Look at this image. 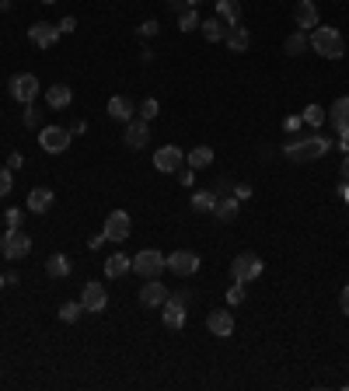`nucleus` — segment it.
Returning a JSON list of instances; mask_svg holds the SVG:
<instances>
[{"instance_id": "obj_42", "label": "nucleus", "mask_w": 349, "mask_h": 391, "mask_svg": "<svg viewBox=\"0 0 349 391\" xmlns=\"http://www.w3.org/2000/svg\"><path fill=\"white\" fill-rule=\"evenodd\" d=\"M56 28H60V32H74V28H77V18H63Z\"/></svg>"}, {"instance_id": "obj_1", "label": "nucleus", "mask_w": 349, "mask_h": 391, "mask_svg": "<svg viewBox=\"0 0 349 391\" xmlns=\"http://www.w3.org/2000/svg\"><path fill=\"white\" fill-rule=\"evenodd\" d=\"M328 147H332V140H325V136L314 133V136H294V140H287L283 154H287V161H294V165H311V161L325 158Z\"/></svg>"}, {"instance_id": "obj_29", "label": "nucleus", "mask_w": 349, "mask_h": 391, "mask_svg": "<svg viewBox=\"0 0 349 391\" xmlns=\"http://www.w3.org/2000/svg\"><path fill=\"white\" fill-rule=\"evenodd\" d=\"M214 203H217V196H214L210 189H199V192H192V199H189V206H192L196 214H210Z\"/></svg>"}, {"instance_id": "obj_36", "label": "nucleus", "mask_w": 349, "mask_h": 391, "mask_svg": "<svg viewBox=\"0 0 349 391\" xmlns=\"http://www.w3.org/2000/svg\"><path fill=\"white\" fill-rule=\"evenodd\" d=\"M11 189H14V175L11 168H0V196H11Z\"/></svg>"}, {"instance_id": "obj_45", "label": "nucleus", "mask_w": 349, "mask_h": 391, "mask_svg": "<svg viewBox=\"0 0 349 391\" xmlns=\"http://www.w3.org/2000/svg\"><path fill=\"white\" fill-rule=\"evenodd\" d=\"M21 161H25V158H21V154H18V150H14V154H11V161H7V165H11V168H21Z\"/></svg>"}, {"instance_id": "obj_4", "label": "nucleus", "mask_w": 349, "mask_h": 391, "mask_svg": "<svg viewBox=\"0 0 349 391\" xmlns=\"http://www.w3.org/2000/svg\"><path fill=\"white\" fill-rule=\"evenodd\" d=\"M262 272H265V265H262L259 255H252V252H241L238 259L231 262V276H234V283H255Z\"/></svg>"}, {"instance_id": "obj_22", "label": "nucleus", "mask_w": 349, "mask_h": 391, "mask_svg": "<svg viewBox=\"0 0 349 391\" xmlns=\"http://www.w3.org/2000/svg\"><path fill=\"white\" fill-rule=\"evenodd\" d=\"M70 269H74V262L67 259L63 252H56V255H49V259H45V272H49L52 280H67V276H70Z\"/></svg>"}, {"instance_id": "obj_16", "label": "nucleus", "mask_w": 349, "mask_h": 391, "mask_svg": "<svg viewBox=\"0 0 349 391\" xmlns=\"http://www.w3.org/2000/svg\"><path fill=\"white\" fill-rule=\"evenodd\" d=\"M28 39H32V45H39V49H49V45H56V39H60V28L49 25V21H35L28 28Z\"/></svg>"}, {"instance_id": "obj_20", "label": "nucleus", "mask_w": 349, "mask_h": 391, "mask_svg": "<svg viewBox=\"0 0 349 391\" xmlns=\"http://www.w3.org/2000/svg\"><path fill=\"white\" fill-rule=\"evenodd\" d=\"M161 318H165V329L178 332V329L185 325V307H182V301H178V297H168V301H165V314H161Z\"/></svg>"}, {"instance_id": "obj_35", "label": "nucleus", "mask_w": 349, "mask_h": 391, "mask_svg": "<svg viewBox=\"0 0 349 391\" xmlns=\"http://www.w3.org/2000/svg\"><path fill=\"white\" fill-rule=\"evenodd\" d=\"M157 109H161V105H157V98H143V105H140V119H147V123H150V119L157 116Z\"/></svg>"}, {"instance_id": "obj_10", "label": "nucleus", "mask_w": 349, "mask_h": 391, "mask_svg": "<svg viewBox=\"0 0 349 391\" xmlns=\"http://www.w3.org/2000/svg\"><path fill=\"white\" fill-rule=\"evenodd\" d=\"M325 119L332 123V130L339 133V136H349V94L336 98L332 109H325Z\"/></svg>"}, {"instance_id": "obj_18", "label": "nucleus", "mask_w": 349, "mask_h": 391, "mask_svg": "<svg viewBox=\"0 0 349 391\" xmlns=\"http://www.w3.org/2000/svg\"><path fill=\"white\" fill-rule=\"evenodd\" d=\"M238 210H241V199H238V196H220L210 214H214L217 224H231V220L238 217Z\"/></svg>"}, {"instance_id": "obj_49", "label": "nucleus", "mask_w": 349, "mask_h": 391, "mask_svg": "<svg viewBox=\"0 0 349 391\" xmlns=\"http://www.w3.org/2000/svg\"><path fill=\"white\" fill-rule=\"evenodd\" d=\"M43 4H52V0H43Z\"/></svg>"}, {"instance_id": "obj_44", "label": "nucleus", "mask_w": 349, "mask_h": 391, "mask_svg": "<svg viewBox=\"0 0 349 391\" xmlns=\"http://www.w3.org/2000/svg\"><path fill=\"white\" fill-rule=\"evenodd\" d=\"M339 307H343V314H349V287H343V294H339Z\"/></svg>"}, {"instance_id": "obj_40", "label": "nucleus", "mask_w": 349, "mask_h": 391, "mask_svg": "<svg viewBox=\"0 0 349 391\" xmlns=\"http://www.w3.org/2000/svg\"><path fill=\"white\" fill-rule=\"evenodd\" d=\"M4 224H7V227H18V224H21V210H7V214H4Z\"/></svg>"}, {"instance_id": "obj_8", "label": "nucleus", "mask_w": 349, "mask_h": 391, "mask_svg": "<svg viewBox=\"0 0 349 391\" xmlns=\"http://www.w3.org/2000/svg\"><path fill=\"white\" fill-rule=\"evenodd\" d=\"M39 143H43L45 154H63L70 147V130H63V126H43L39 130Z\"/></svg>"}, {"instance_id": "obj_28", "label": "nucleus", "mask_w": 349, "mask_h": 391, "mask_svg": "<svg viewBox=\"0 0 349 391\" xmlns=\"http://www.w3.org/2000/svg\"><path fill=\"white\" fill-rule=\"evenodd\" d=\"M199 28H203V39H206V43H223V35H227L231 25H223L220 18H206Z\"/></svg>"}, {"instance_id": "obj_26", "label": "nucleus", "mask_w": 349, "mask_h": 391, "mask_svg": "<svg viewBox=\"0 0 349 391\" xmlns=\"http://www.w3.org/2000/svg\"><path fill=\"white\" fill-rule=\"evenodd\" d=\"M130 269H133V259H126L123 252H116V255L105 259V276H109V280H119V276H126Z\"/></svg>"}, {"instance_id": "obj_5", "label": "nucleus", "mask_w": 349, "mask_h": 391, "mask_svg": "<svg viewBox=\"0 0 349 391\" xmlns=\"http://www.w3.org/2000/svg\"><path fill=\"white\" fill-rule=\"evenodd\" d=\"M165 269H168V262H165V255H161L157 248H143V252H136V259H133V272L143 276V280H157Z\"/></svg>"}, {"instance_id": "obj_19", "label": "nucleus", "mask_w": 349, "mask_h": 391, "mask_svg": "<svg viewBox=\"0 0 349 391\" xmlns=\"http://www.w3.org/2000/svg\"><path fill=\"white\" fill-rule=\"evenodd\" d=\"M52 189H45V185H39V189H32L28 192V199H25V206L32 210V214H45V210H52Z\"/></svg>"}, {"instance_id": "obj_41", "label": "nucleus", "mask_w": 349, "mask_h": 391, "mask_svg": "<svg viewBox=\"0 0 349 391\" xmlns=\"http://www.w3.org/2000/svg\"><path fill=\"white\" fill-rule=\"evenodd\" d=\"M301 126H304V119H297V116L283 123V130H287V133H297V130H301Z\"/></svg>"}, {"instance_id": "obj_48", "label": "nucleus", "mask_w": 349, "mask_h": 391, "mask_svg": "<svg viewBox=\"0 0 349 391\" xmlns=\"http://www.w3.org/2000/svg\"><path fill=\"white\" fill-rule=\"evenodd\" d=\"M4 283H7V276H0V290H4Z\"/></svg>"}, {"instance_id": "obj_27", "label": "nucleus", "mask_w": 349, "mask_h": 391, "mask_svg": "<svg viewBox=\"0 0 349 391\" xmlns=\"http://www.w3.org/2000/svg\"><path fill=\"white\" fill-rule=\"evenodd\" d=\"M217 18L223 25H238L241 21V4L238 0H217Z\"/></svg>"}, {"instance_id": "obj_43", "label": "nucleus", "mask_w": 349, "mask_h": 391, "mask_svg": "<svg viewBox=\"0 0 349 391\" xmlns=\"http://www.w3.org/2000/svg\"><path fill=\"white\" fill-rule=\"evenodd\" d=\"M140 35H157V21H143L140 25Z\"/></svg>"}, {"instance_id": "obj_32", "label": "nucleus", "mask_w": 349, "mask_h": 391, "mask_svg": "<svg viewBox=\"0 0 349 391\" xmlns=\"http://www.w3.org/2000/svg\"><path fill=\"white\" fill-rule=\"evenodd\" d=\"M301 119H304L307 126H314V130H318V126L325 123V109H321V105H307V109H304V116H301Z\"/></svg>"}, {"instance_id": "obj_12", "label": "nucleus", "mask_w": 349, "mask_h": 391, "mask_svg": "<svg viewBox=\"0 0 349 391\" xmlns=\"http://www.w3.org/2000/svg\"><path fill=\"white\" fill-rule=\"evenodd\" d=\"M165 262H168V269H172L174 276H196V272H199V255H196V252H185V248H182V252H172Z\"/></svg>"}, {"instance_id": "obj_21", "label": "nucleus", "mask_w": 349, "mask_h": 391, "mask_svg": "<svg viewBox=\"0 0 349 391\" xmlns=\"http://www.w3.org/2000/svg\"><path fill=\"white\" fill-rule=\"evenodd\" d=\"M223 43L231 53H245L248 45H252V35H248V28H241V25H231L227 28V35H223Z\"/></svg>"}, {"instance_id": "obj_33", "label": "nucleus", "mask_w": 349, "mask_h": 391, "mask_svg": "<svg viewBox=\"0 0 349 391\" xmlns=\"http://www.w3.org/2000/svg\"><path fill=\"white\" fill-rule=\"evenodd\" d=\"M199 25H203V21H199V14H196V11H185V14H178V28H182V32H196Z\"/></svg>"}, {"instance_id": "obj_47", "label": "nucleus", "mask_w": 349, "mask_h": 391, "mask_svg": "<svg viewBox=\"0 0 349 391\" xmlns=\"http://www.w3.org/2000/svg\"><path fill=\"white\" fill-rule=\"evenodd\" d=\"M343 182H349V154L343 158Z\"/></svg>"}, {"instance_id": "obj_25", "label": "nucleus", "mask_w": 349, "mask_h": 391, "mask_svg": "<svg viewBox=\"0 0 349 391\" xmlns=\"http://www.w3.org/2000/svg\"><path fill=\"white\" fill-rule=\"evenodd\" d=\"M109 116H112V119H119V123H130V119H133V101L126 98V94L109 98Z\"/></svg>"}, {"instance_id": "obj_46", "label": "nucleus", "mask_w": 349, "mask_h": 391, "mask_svg": "<svg viewBox=\"0 0 349 391\" xmlns=\"http://www.w3.org/2000/svg\"><path fill=\"white\" fill-rule=\"evenodd\" d=\"M339 196L346 199V206H349V182H343V185H339Z\"/></svg>"}, {"instance_id": "obj_37", "label": "nucleus", "mask_w": 349, "mask_h": 391, "mask_svg": "<svg viewBox=\"0 0 349 391\" xmlns=\"http://www.w3.org/2000/svg\"><path fill=\"white\" fill-rule=\"evenodd\" d=\"M25 126H28V130H35V126L43 130V112H35V109H25Z\"/></svg>"}, {"instance_id": "obj_39", "label": "nucleus", "mask_w": 349, "mask_h": 391, "mask_svg": "<svg viewBox=\"0 0 349 391\" xmlns=\"http://www.w3.org/2000/svg\"><path fill=\"white\" fill-rule=\"evenodd\" d=\"M192 4L196 0H172V11L174 14H185V11H192Z\"/></svg>"}, {"instance_id": "obj_23", "label": "nucleus", "mask_w": 349, "mask_h": 391, "mask_svg": "<svg viewBox=\"0 0 349 391\" xmlns=\"http://www.w3.org/2000/svg\"><path fill=\"white\" fill-rule=\"evenodd\" d=\"M185 161H189V168H192V172L210 168V165H214V147H203V143H199V147H192V150L185 154Z\"/></svg>"}, {"instance_id": "obj_7", "label": "nucleus", "mask_w": 349, "mask_h": 391, "mask_svg": "<svg viewBox=\"0 0 349 391\" xmlns=\"http://www.w3.org/2000/svg\"><path fill=\"white\" fill-rule=\"evenodd\" d=\"M130 224H133V220H130L126 210H112V214L105 217V224H101L105 241H116V245H119V241H126V238H130V231H133Z\"/></svg>"}, {"instance_id": "obj_11", "label": "nucleus", "mask_w": 349, "mask_h": 391, "mask_svg": "<svg viewBox=\"0 0 349 391\" xmlns=\"http://www.w3.org/2000/svg\"><path fill=\"white\" fill-rule=\"evenodd\" d=\"M182 161H185V154L174 147V143H168V147H157L154 150V168L157 172H165V175H172L182 168Z\"/></svg>"}, {"instance_id": "obj_34", "label": "nucleus", "mask_w": 349, "mask_h": 391, "mask_svg": "<svg viewBox=\"0 0 349 391\" xmlns=\"http://www.w3.org/2000/svg\"><path fill=\"white\" fill-rule=\"evenodd\" d=\"M245 283H234V287H227V304L234 307V304H245Z\"/></svg>"}, {"instance_id": "obj_24", "label": "nucleus", "mask_w": 349, "mask_h": 391, "mask_svg": "<svg viewBox=\"0 0 349 391\" xmlns=\"http://www.w3.org/2000/svg\"><path fill=\"white\" fill-rule=\"evenodd\" d=\"M45 101H49V109H67L74 101V91H70V84H52L45 91Z\"/></svg>"}, {"instance_id": "obj_3", "label": "nucleus", "mask_w": 349, "mask_h": 391, "mask_svg": "<svg viewBox=\"0 0 349 391\" xmlns=\"http://www.w3.org/2000/svg\"><path fill=\"white\" fill-rule=\"evenodd\" d=\"M28 252H32V238L21 227H7L0 238V255L4 259H25Z\"/></svg>"}, {"instance_id": "obj_30", "label": "nucleus", "mask_w": 349, "mask_h": 391, "mask_svg": "<svg viewBox=\"0 0 349 391\" xmlns=\"http://www.w3.org/2000/svg\"><path fill=\"white\" fill-rule=\"evenodd\" d=\"M283 49H287V56H301L304 49H311V39H307V32H301V28H297V32L287 39V45H283Z\"/></svg>"}, {"instance_id": "obj_13", "label": "nucleus", "mask_w": 349, "mask_h": 391, "mask_svg": "<svg viewBox=\"0 0 349 391\" xmlns=\"http://www.w3.org/2000/svg\"><path fill=\"white\" fill-rule=\"evenodd\" d=\"M172 294H168V287L161 283V280H147L143 283V290H140V304L143 307H165Z\"/></svg>"}, {"instance_id": "obj_9", "label": "nucleus", "mask_w": 349, "mask_h": 391, "mask_svg": "<svg viewBox=\"0 0 349 391\" xmlns=\"http://www.w3.org/2000/svg\"><path fill=\"white\" fill-rule=\"evenodd\" d=\"M206 329H210V336H217V339H231V336H234V314H231L227 307L210 311V314H206Z\"/></svg>"}, {"instance_id": "obj_38", "label": "nucleus", "mask_w": 349, "mask_h": 391, "mask_svg": "<svg viewBox=\"0 0 349 391\" xmlns=\"http://www.w3.org/2000/svg\"><path fill=\"white\" fill-rule=\"evenodd\" d=\"M234 196H238V199H252V185H248V182H238V185H234Z\"/></svg>"}, {"instance_id": "obj_6", "label": "nucleus", "mask_w": 349, "mask_h": 391, "mask_svg": "<svg viewBox=\"0 0 349 391\" xmlns=\"http://www.w3.org/2000/svg\"><path fill=\"white\" fill-rule=\"evenodd\" d=\"M7 91H11V98H14V101L32 105V101H35V94H39V77H35V74H14V77L7 81Z\"/></svg>"}, {"instance_id": "obj_31", "label": "nucleus", "mask_w": 349, "mask_h": 391, "mask_svg": "<svg viewBox=\"0 0 349 391\" xmlns=\"http://www.w3.org/2000/svg\"><path fill=\"white\" fill-rule=\"evenodd\" d=\"M81 314H84V304H81V301H70V304L60 307V318H63L67 325H74V321H77Z\"/></svg>"}, {"instance_id": "obj_15", "label": "nucleus", "mask_w": 349, "mask_h": 391, "mask_svg": "<svg viewBox=\"0 0 349 391\" xmlns=\"http://www.w3.org/2000/svg\"><path fill=\"white\" fill-rule=\"evenodd\" d=\"M294 21H297L301 32L318 28V4H314V0H297V7H294Z\"/></svg>"}, {"instance_id": "obj_2", "label": "nucleus", "mask_w": 349, "mask_h": 391, "mask_svg": "<svg viewBox=\"0 0 349 391\" xmlns=\"http://www.w3.org/2000/svg\"><path fill=\"white\" fill-rule=\"evenodd\" d=\"M307 39H311V49H314L318 56H325V60H339V56H346V43H343V32H339V28H325V25H318V28L307 32Z\"/></svg>"}, {"instance_id": "obj_14", "label": "nucleus", "mask_w": 349, "mask_h": 391, "mask_svg": "<svg viewBox=\"0 0 349 391\" xmlns=\"http://www.w3.org/2000/svg\"><path fill=\"white\" fill-rule=\"evenodd\" d=\"M123 140H126V147H133V150H143V147L150 143V126H147V119H130Z\"/></svg>"}, {"instance_id": "obj_17", "label": "nucleus", "mask_w": 349, "mask_h": 391, "mask_svg": "<svg viewBox=\"0 0 349 391\" xmlns=\"http://www.w3.org/2000/svg\"><path fill=\"white\" fill-rule=\"evenodd\" d=\"M81 304H84V311H105V304H109V290L101 287V283H87L84 294H81Z\"/></svg>"}]
</instances>
